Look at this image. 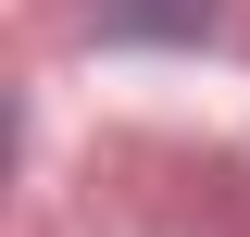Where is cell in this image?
Returning <instances> with one entry per match:
<instances>
[{"label":"cell","mask_w":250,"mask_h":237,"mask_svg":"<svg viewBox=\"0 0 250 237\" xmlns=\"http://www.w3.org/2000/svg\"><path fill=\"white\" fill-rule=\"evenodd\" d=\"M100 38H213V0H75Z\"/></svg>","instance_id":"6da1fadb"}]
</instances>
